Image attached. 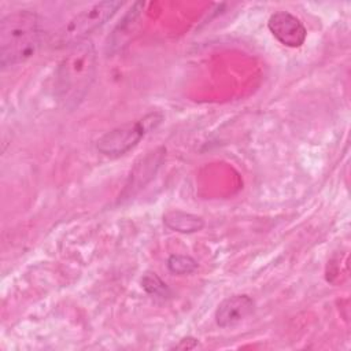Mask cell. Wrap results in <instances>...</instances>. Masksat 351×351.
I'll return each mask as SVG.
<instances>
[{
    "label": "cell",
    "mask_w": 351,
    "mask_h": 351,
    "mask_svg": "<svg viewBox=\"0 0 351 351\" xmlns=\"http://www.w3.org/2000/svg\"><path fill=\"white\" fill-rule=\"evenodd\" d=\"M96 51L89 40L73 44L55 74V92L66 107H75L88 93L96 74Z\"/></svg>",
    "instance_id": "cell-1"
},
{
    "label": "cell",
    "mask_w": 351,
    "mask_h": 351,
    "mask_svg": "<svg viewBox=\"0 0 351 351\" xmlns=\"http://www.w3.org/2000/svg\"><path fill=\"white\" fill-rule=\"evenodd\" d=\"M41 38L40 18L36 12L21 10L7 14L0 21V63L11 67L30 59Z\"/></svg>",
    "instance_id": "cell-2"
},
{
    "label": "cell",
    "mask_w": 351,
    "mask_h": 351,
    "mask_svg": "<svg viewBox=\"0 0 351 351\" xmlns=\"http://www.w3.org/2000/svg\"><path fill=\"white\" fill-rule=\"evenodd\" d=\"M143 288L155 296H166L167 295V287L166 284L155 274V273H147L141 278Z\"/></svg>",
    "instance_id": "cell-9"
},
{
    "label": "cell",
    "mask_w": 351,
    "mask_h": 351,
    "mask_svg": "<svg viewBox=\"0 0 351 351\" xmlns=\"http://www.w3.org/2000/svg\"><path fill=\"white\" fill-rule=\"evenodd\" d=\"M122 7L121 1L95 3L84 11L74 15L59 32V41L63 45H73L88 40V36L101 27Z\"/></svg>",
    "instance_id": "cell-3"
},
{
    "label": "cell",
    "mask_w": 351,
    "mask_h": 351,
    "mask_svg": "<svg viewBox=\"0 0 351 351\" xmlns=\"http://www.w3.org/2000/svg\"><path fill=\"white\" fill-rule=\"evenodd\" d=\"M162 121V115L151 112L144 118L123 123L106 134H103L96 144V148L107 156H119L130 151L138 141L151 130L155 129Z\"/></svg>",
    "instance_id": "cell-4"
},
{
    "label": "cell",
    "mask_w": 351,
    "mask_h": 351,
    "mask_svg": "<svg viewBox=\"0 0 351 351\" xmlns=\"http://www.w3.org/2000/svg\"><path fill=\"white\" fill-rule=\"evenodd\" d=\"M267 27L271 34L285 47L299 48L307 37V30L299 18L288 11H277L270 15Z\"/></svg>",
    "instance_id": "cell-5"
},
{
    "label": "cell",
    "mask_w": 351,
    "mask_h": 351,
    "mask_svg": "<svg viewBox=\"0 0 351 351\" xmlns=\"http://www.w3.org/2000/svg\"><path fill=\"white\" fill-rule=\"evenodd\" d=\"M167 267L174 274H189L197 269V262L189 255H171L167 259Z\"/></svg>",
    "instance_id": "cell-8"
},
{
    "label": "cell",
    "mask_w": 351,
    "mask_h": 351,
    "mask_svg": "<svg viewBox=\"0 0 351 351\" xmlns=\"http://www.w3.org/2000/svg\"><path fill=\"white\" fill-rule=\"evenodd\" d=\"M254 300L247 295H233L223 299L215 310V321L221 328H232L254 313Z\"/></svg>",
    "instance_id": "cell-6"
},
{
    "label": "cell",
    "mask_w": 351,
    "mask_h": 351,
    "mask_svg": "<svg viewBox=\"0 0 351 351\" xmlns=\"http://www.w3.org/2000/svg\"><path fill=\"white\" fill-rule=\"evenodd\" d=\"M163 223L178 233H195L203 229L204 219L181 210H171L163 215Z\"/></svg>",
    "instance_id": "cell-7"
}]
</instances>
